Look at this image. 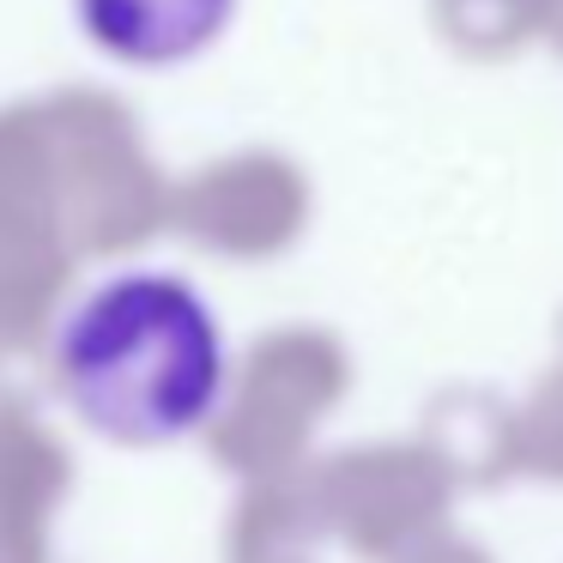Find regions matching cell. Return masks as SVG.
<instances>
[{
    "label": "cell",
    "instance_id": "1",
    "mask_svg": "<svg viewBox=\"0 0 563 563\" xmlns=\"http://www.w3.org/2000/svg\"><path fill=\"white\" fill-rule=\"evenodd\" d=\"M55 382L79 424L122 449L183 442L224 400V333L212 303L164 267H128L67 303Z\"/></svg>",
    "mask_w": 563,
    "mask_h": 563
},
{
    "label": "cell",
    "instance_id": "2",
    "mask_svg": "<svg viewBox=\"0 0 563 563\" xmlns=\"http://www.w3.org/2000/svg\"><path fill=\"white\" fill-rule=\"evenodd\" d=\"M236 0H74V19L110 62L176 67L195 62L231 25Z\"/></svg>",
    "mask_w": 563,
    "mask_h": 563
}]
</instances>
